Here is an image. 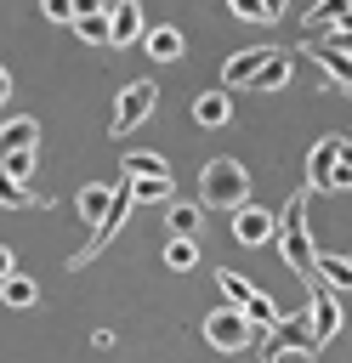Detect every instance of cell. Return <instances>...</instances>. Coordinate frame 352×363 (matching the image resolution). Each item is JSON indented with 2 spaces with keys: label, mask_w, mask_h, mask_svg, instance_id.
Instances as JSON below:
<instances>
[{
  "label": "cell",
  "mask_w": 352,
  "mask_h": 363,
  "mask_svg": "<svg viewBox=\"0 0 352 363\" xmlns=\"http://www.w3.org/2000/svg\"><path fill=\"white\" fill-rule=\"evenodd\" d=\"M307 193H312V187H301V193L278 210V255L290 261V272L318 278V250H312V233H307Z\"/></svg>",
  "instance_id": "cell-1"
},
{
  "label": "cell",
  "mask_w": 352,
  "mask_h": 363,
  "mask_svg": "<svg viewBox=\"0 0 352 363\" xmlns=\"http://www.w3.org/2000/svg\"><path fill=\"white\" fill-rule=\"evenodd\" d=\"M244 193H250V170H244L238 159H210V164L199 170V199H204L210 210H238V204H250Z\"/></svg>",
  "instance_id": "cell-2"
},
{
  "label": "cell",
  "mask_w": 352,
  "mask_h": 363,
  "mask_svg": "<svg viewBox=\"0 0 352 363\" xmlns=\"http://www.w3.org/2000/svg\"><path fill=\"white\" fill-rule=\"evenodd\" d=\"M290 352L318 357V335H312V312H307V306H301V312H284V318L273 323V335H261V363H284Z\"/></svg>",
  "instance_id": "cell-3"
},
{
  "label": "cell",
  "mask_w": 352,
  "mask_h": 363,
  "mask_svg": "<svg viewBox=\"0 0 352 363\" xmlns=\"http://www.w3.org/2000/svg\"><path fill=\"white\" fill-rule=\"evenodd\" d=\"M204 340H210L216 352H250L261 335H255V323H250L238 306H216V312L204 318Z\"/></svg>",
  "instance_id": "cell-4"
},
{
  "label": "cell",
  "mask_w": 352,
  "mask_h": 363,
  "mask_svg": "<svg viewBox=\"0 0 352 363\" xmlns=\"http://www.w3.org/2000/svg\"><path fill=\"white\" fill-rule=\"evenodd\" d=\"M153 102H159V85H153V79H131V85L114 96V119H108V136H125V130H136V125L153 113Z\"/></svg>",
  "instance_id": "cell-5"
},
{
  "label": "cell",
  "mask_w": 352,
  "mask_h": 363,
  "mask_svg": "<svg viewBox=\"0 0 352 363\" xmlns=\"http://www.w3.org/2000/svg\"><path fill=\"white\" fill-rule=\"evenodd\" d=\"M341 147H346V136H318V142H312V153H307V187H312V193H335Z\"/></svg>",
  "instance_id": "cell-6"
},
{
  "label": "cell",
  "mask_w": 352,
  "mask_h": 363,
  "mask_svg": "<svg viewBox=\"0 0 352 363\" xmlns=\"http://www.w3.org/2000/svg\"><path fill=\"white\" fill-rule=\"evenodd\" d=\"M273 51L278 45H244V51H233L227 62H221V91H238V85H255V74L273 62Z\"/></svg>",
  "instance_id": "cell-7"
},
{
  "label": "cell",
  "mask_w": 352,
  "mask_h": 363,
  "mask_svg": "<svg viewBox=\"0 0 352 363\" xmlns=\"http://www.w3.org/2000/svg\"><path fill=\"white\" fill-rule=\"evenodd\" d=\"M307 312H312V335H318V352H324V346L341 335V323H346V318H341V301L329 295V284H312V289H307Z\"/></svg>",
  "instance_id": "cell-8"
},
{
  "label": "cell",
  "mask_w": 352,
  "mask_h": 363,
  "mask_svg": "<svg viewBox=\"0 0 352 363\" xmlns=\"http://www.w3.org/2000/svg\"><path fill=\"white\" fill-rule=\"evenodd\" d=\"M233 238L255 250V244L278 238V216H273V210H261V204H238V210H233Z\"/></svg>",
  "instance_id": "cell-9"
},
{
  "label": "cell",
  "mask_w": 352,
  "mask_h": 363,
  "mask_svg": "<svg viewBox=\"0 0 352 363\" xmlns=\"http://www.w3.org/2000/svg\"><path fill=\"white\" fill-rule=\"evenodd\" d=\"M108 28H114V45L148 40V17H142V6H131V0H108Z\"/></svg>",
  "instance_id": "cell-10"
},
{
  "label": "cell",
  "mask_w": 352,
  "mask_h": 363,
  "mask_svg": "<svg viewBox=\"0 0 352 363\" xmlns=\"http://www.w3.org/2000/svg\"><path fill=\"white\" fill-rule=\"evenodd\" d=\"M74 34H79L85 45H114V28H108V0H91V6H79V17H74Z\"/></svg>",
  "instance_id": "cell-11"
},
{
  "label": "cell",
  "mask_w": 352,
  "mask_h": 363,
  "mask_svg": "<svg viewBox=\"0 0 352 363\" xmlns=\"http://www.w3.org/2000/svg\"><path fill=\"white\" fill-rule=\"evenodd\" d=\"M108 204H114V187L108 182H85L79 193H74V210H79V221L97 233L102 227V216H108Z\"/></svg>",
  "instance_id": "cell-12"
},
{
  "label": "cell",
  "mask_w": 352,
  "mask_h": 363,
  "mask_svg": "<svg viewBox=\"0 0 352 363\" xmlns=\"http://www.w3.org/2000/svg\"><path fill=\"white\" fill-rule=\"evenodd\" d=\"M23 147H40V125H34V113H17V119L0 125V159H6V153H23Z\"/></svg>",
  "instance_id": "cell-13"
},
{
  "label": "cell",
  "mask_w": 352,
  "mask_h": 363,
  "mask_svg": "<svg viewBox=\"0 0 352 363\" xmlns=\"http://www.w3.org/2000/svg\"><path fill=\"white\" fill-rule=\"evenodd\" d=\"M307 57H318V68L329 74V85H341V91H352V57L346 51H335V45H324V40H312V51Z\"/></svg>",
  "instance_id": "cell-14"
},
{
  "label": "cell",
  "mask_w": 352,
  "mask_h": 363,
  "mask_svg": "<svg viewBox=\"0 0 352 363\" xmlns=\"http://www.w3.org/2000/svg\"><path fill=\"white\" fill-rule=\"evenodd\" d=\"M193 119H199V125H227V119H233V96H227L221 85H216V91H199V96H193Z\"/></svg>",
  "instance_id": "cell-15"
},
{
  "label": "cell",
  "mask_w": 352,
  "mask_h": 363,
  "mask_svg": "<svg viewBox=\"0 0 352 363\" xmlns=\"http://www.w3.org/2000/svg\"><path fill=\"white\" fill-rule=\"evenodd\" d=\"M199 221H204V204H182V199L165 204V233H170V238H193Z\"/></svg>",
  "instance_id": "cell-16"
},
{
  "label": "cell",
  "mask_w": 352,
  "mask_h": 363,
  "mask_svg": "<svg viewBox=\"0 0 352 363\" xmlns=\"http://www.w3.org/2000/svg\"><path fill=\"white\" fill-rule=\"evenodd\" d=\"M119 176H131V182H153V176H170V164H165L159 153H148V147H136V153H125V164H119Z\"/></svg>",
  "instance_id": "cell-17"
},
{
  "label": "cell",
  "mask_w": 352,
  "mask_h": 363,
  "mask_svg": "<svg viewBox=\"0 0 352 363\" xmlns=\"http://www.w3.org/2000/svg\"><path fill=\"white\" fill-rule=\"evenodd\" d=\"M216 289H221V295H227V306H238V312H244V306H250V295H255V284H250L244 272H233V267H216Z\"/></svg>",
  "instance_id": "cell-18"
},
{
  "label": "cell",
  "mask_w": 352,
  "mask_h": 363,
  "mask_svg": "<svg viewBox=\"0 0 352 363\" xmlns=\"http://www.w3.org/2000/svg\"><path fill=\"white\" fill-rule=\"evenodd\" d=\"M51 199L45 193H34V187H17L11 176H0V210H45Z\"/></svg>",
  "instance_id": "cell-19"
},
{
  "label": "cell",
  "mask_w": 352,
  "mask_h": 363,
  "mask_svg": "<svg viewBox=\"0 0 352 363\" xmlns=\"http://www.w3.org/2000/svg\"><path fill=\"white\" fill-rule=\"evenodd\" d=\"M142 45H148V57H153V62H176V57H182V34H176L170 23H165V28H148V40H142Z\"/></svg>",
  "instance_id": "cell-20"
},
{
  "label": "cell",
  "mask_w": 352,
  "mask_h": 363,
  "mask_svg": "<svg viewBox=\"0 0 352 363\" xmlns=\"http://www.w3.org/2000/svg\"><path fill=\"white\" fill-rule=\"evenodd\" d=\"M290 74H295V57H290V51H273V62L255 74V91H284Z\"/></svg>",
  "instance_id": "cell-21"
},
{
  "label": "cell",
  "mask_w": 352,
  "mask_h": 363,
  "mask_svg": "<svg viewBox=\"0 0 352 363\" xmlns=\"http://www.w3.org/2000/svg\"><path fill=\"white\" fill-rule=\"evenodd\" d=\"M34 170H40V147H23V153H6V159H0V176H11L17 187H28Z\"/></svg>",
  "instance_id": "cell-22"
},
{
  "label": "cell",
  "mask_w": 352,
  "mask_h": 363,
  "mask_svg": "<svg viewBox=\"0 0 352 363\" xmlns=\"http://www.w3.org/2000/svg\"><path fill=\"white\" fill-rule=\"evenodd\" d=\"M165 267L170 272H193L199 267V238H165Z\"/></svg>",
  "instance_id": "cell-23"
},
{
  "label": "cell",
  "mask_w": 352,
  "mask_h": 363,
  "mask_svg": "<svg viewBox=\"0 0 352 363\" xmlns=\"http://www.w3.org/2000/svg\"><path fill=\"white\" fill-rule=\"evenodd\" d=\"M0 301H6V306H34V301H40V284H34L28 272H11V278L0 284Z\"/></svg>",
  "instance_id": "cell-24"
},
{
  "label": "cell",
  "mask_w": 352,
  "mask_h": 363,
  "mask_svg": "<svg viewBox=\"0 0 352 363\" xmlns=\"http://www.w3.org/2000/svg\"><path fill=\"white\" fill-rule=\"evenodd\" d=\"M244 318L255 323V335H273V323H278L284 312L273 306V295H267V289H255V295H250V306H244Z\"/></svg>",
  "instance_id": "cell-25"
},
{
  "label": "cell",
  "mask_w": 352,
  "mask_h": 363,
  "mask_svg": "<svg viewBox=\"0 0 352 363\" xmlns=\"http://www.w3.org/2000/svg\"><path fill=\"white\" fill-rule=\"evenodd\" d=\"M318 284L352 289V255H318Z\"/></svg>",
  "instance_id": "cell-26"
},
{
  "label": "cell",
  "mask_w": 352,
  "mask_h": 363,
  "mask_svg": "<svg viewBox=\"0 0 352 363\" xmlns=\"http://www.w3.org/2000/svg\"><path fill=\"white\" fill-rule=\"evenodd\" d=\"M233 17H244V23H278L284 6L278 0H233Z\"/></svg>",
  "instance_id": "cell-27"
},
{
  "label": "cell",
  "mask_w": 352,
  "mask_h": 363,
  "mask_svg": "<svg viewBox=\"0 0 352 363\" xmlns=\"http://www.w3.org/2000/svg\"><path fill=\"white\" fill-rule=\"evenodd\" d=\"M40 11H45L51 23H74V17H79V6H74V0H45Z\"/></svg>",
  "instance_id": "cell-28"
},
{
  "label": "cell",
  "mask_w": 352,
  "mask_h": 363,
  "mask_svg": "<svg viewBox=\"0 0 352 363\" xmlns=\"http://www.w3.org/2000/svg\"><path fill=\"white\" fill-rule=\"evenodd\" d=\"M335 193H352V142L341 147V164H335Z\"/></svg>",
  "instance_id": "cell-29"
},
{
  "label": "cell",
  "mask_w": 352,
  "mask_h": 363,
  "mask_svg": "<svg viewBox=\"0 0 352 363\" xmlns=\"http://www.w3.org/2000/svg\"><path fill=\"white\" fill-rule=\"evenodd\" d=\"M11 272H17V255H11V250H6V244H0V284H6V278H11Z\"/></svg>",
  "instance_id": "cell-30"
},
{
  "label": "cell",
  "mask_w": 352,
  "mask_h": 363,
  "mask_svg": "<svg viewBox=\"0 0 352 363\" xmlns=\"http://www.w3.org/2000/svg\"><path fill=\"white\" fill-rule=\"evenodd\" d=\"M11 96V74H6V62H0V102Z\"/></svg>",
  "instance_id": "cell-31"
}]
</instances>
